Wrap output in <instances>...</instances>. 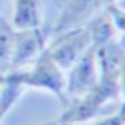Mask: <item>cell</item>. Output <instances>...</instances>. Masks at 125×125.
Wrapping results in <instances>:
<instances>
[{
    "instance_id": "1",
    "label": "cell",
    "mask_w": 125,
    "mask_h": 125,
    "mask_svg": "<svg viewBox=\"0 0 125 125\" xmlns=\"http://www.w3.org/2000/svg\"><path fill=\"white\" fill-rule=\"evenodd\" d=\"M19 79L24 83L26 88H39L48 90L61 101V105H66V74L57 66V62L52 59L48 50H44L28 68L15 70Z\"/></svg>"
},
{
    "instance_id": "2",
    "label": "cell",
    "mask_w": 125,
    "mask_h": 125,
    "mask_svg": "<svg viewBox=\"0 0 125 125\" xmlns=\"http://www.w3.org/2000/svg\"><path fill=\"white\" fill-rule=\"evenodd\" d=\"M90 46H92L90 33L83 26V28H75V30L53 33L48 41L46 50L52 55V59L57 62V66L62 72H66Z\"/></svg>"
},
{
    "instance_id": "3",
    "label": "cell",
    "mask_w": 125,
    "mask_h": 125,
    "mask_svg": "<svg viewBox=\"0 0 125 125\" xmlns=\"http://www.w3.org/2000/svg\"><path fill=\"white\" fill-rule=\"evenodd\" d=\"M118 99L110 90H107L103 85H96L92 90L81 96L77 99H72L62 107V114L57 120L61 125H72V123H88L98 116V112L103 109V105L109 101Z\"/></svg>"
},
{
    "instance_id": "4",
    "label": "cell",
    "mask_w": 125,
    "mask_h": 125,
    "mask_svg": "<svg viewBox=\"0 0 125 125\" xmlns=\"http://www.w3.org/2000/svg\"><path fill=\"white\" fill-rule=\"evenodd\" d=\"M64 74H66V86H64L66 103L81 98L88 90H92L98 85V79H99L96 46H90Z\"/></svg>"
},
{
    "instance_id": "5",
    "label": "cell",
    "mask_w": 125,
    "mask_h": 125,
    "mask_svg": "<svg viewBox=\"0 0 125 125\" xmlns=\"http://www.w3.org/2000/svg\"><path fill=\"white\" fill-rule=\"evenodd\" d=\"M52 31L44 26L31 30H15L13 35V55H11V70L28 68L48 46Z\"/></svg>"
},
{
    "instance_id": "6",
    "label": "cell",
    "mask_w": 125,
    "mask_h": 125,
    "mask_svg": "<svg viewBox=\"0 0 125 125\" xmlns=\"http://www.w3.org/2000/svg\"><path fill=\"white\" fill-rule=\"evenodd\" d=\"M101 8H103L101 0H66L61 6V13H59L55 24L50 28L52 35L86 26V22Z\"/></svg>"
},
{
    "instance_id": "7",
    "label": "cell",
    "mask_w": 125,
    "mask_h": 125,
    "mask_svg": "<svg viewBox=\"0 0 125 125\" xmlns=\"http://www.w3.org/2000/svg\"><path fill=\"white\" fill-rule=\"evenodd\" d=\"M11 26L15 30H31L42 26V9L41 0H11Z\"/></svg>"
},
{
    "instance_id": "8",
    "label": "cell",
    "mask_w": 125,
    "mask_h": 125,
    "mask_svg": "<svg viewBox=\"0 0 125 125\" xmlns=\"http://www.w3.org/2000/svg\"><path fill=\"white\" fill-rule=\"evenodd\" d=\"M26 86L24 83L19 79L15 70H9L8 74H4L2 77V85H0V120L4 121L6 114L17 105L22 94L26 92Z\"/></svg>"
},
{
    "instance_id": "9",
    "label": "cell",
    "mask_w": 125,
    "mask_h": 125,
    "mask_svg": "<svg viewBox=\"0 0 125 125\" xmlns=\"http://www.w3.org/2000/svg\"><path fill=\"white\" fill-rule=\"evenodd\" d=\"M86 30L90 33V39H92V46H103V44L110 42V41L116 39V30L112 26V20H110L109 13H107L105 6L99 9L92 19L86 22Z\"/></svg>"
},
{
    "instance_id": "10",
    "label": "cell",
    "mask_w": 125,
    "mask_h": 125,
    "mask_svg": "<svg viewBox=\"0 0 125 125\" xmlns=\"http://www.w3.org/2000/svg\"><path fill=\"white\" fill-rule=\"evenodd\" d=\"M13 35H15V28H13L11 22L0 13V74L2 75L11 70Z\"/></svg>"
},
{
    "instance_id": "11",
    "label": "cell",
    "mask_w": 125,
    "mask_h": 125,
    "mask_svg": "<svg viewBox=\"0 0 125 125\" xmlns=\"http://www.w3.org/2000/svg\"><path fill=\"white\" fill-rule=\"evenodd\" d=\"M107 13H109L110 20H112V26L116 30L118 35L125 33V8L121 6V2H114V4L105 6Z\"/></svg>"
},
{
    "instance_id": "12",
    "label": "cell",
    "mask_w": 125,
    "mask_h": 125,
    "mask_svg": "<svg viewBox=\"0 0 125 125\" xmlns=\"http://www.w3.org/2000/svg\"><path fill=\"white\" fill-rule=\"evenodd\" d=\"M88 123L90 125H125V107L121 105V109L114 116H107V118H101V120H92Z\"/></svg>"
},
{
    "instance_id": "13",
    "label": "cell",
    "mask_w": 125,
    "mask_h": 125,
    "mask_svg": "<svg viewBox=\"0 0 125 125\" xmlns=\"http://www.w3.org/2000/svg\"><path fill=\"white\" fill-rule=\"evenodd\" d=\"M120 98H121V105L125 107V61L120 68Z\"/></svg>"
},
{
    "instance_id": "14",
    "label": "cell",
    "mask_w": 125,
    "mask_h": 125,
    "mask_svg": "<svg viewBox=\"0 0 125 125\" xmlns=\"http://www.w3.org/2000/svg\"><path fill=\"white\" fill-rule=\"evenodd\" d=\"M103 6H109V4H114V2H121V0H101Z\"/></svg>"
},
{
    "instance_id": "15",
    "label": "cell",
    "mask_w": 125,
    "mask_h": 125,
    "mask_svg": "<svg viewBox=\"0 0 125 125\" xmlns=\"http://www.w3.org/2000/svg\"><path fill=\"white\" fill-rule=\"evenodd\" d=\"M8 2V0H0V11H2V8H4V4Z\"/></svg>"
},
{
    "instance_id": "16",
    "label": "cell",
    "mask_w": 125,
    "mask_h": 125,
    "mask_svg": "<svg viewBox=\"0 0 125 125\" xmlns=\"http://www.w3.org/2000/svg\"><path fill=\"white\" fill-rule=\"evenodd\" d=\"M55 2H57V4H61V6H62V4H64V2H66V0H55Z\"/></svg>"
},
{
    "instance_id": "17",
    "label": "cell",
    "mask_w": 125,
    "mask_h": 125,
    "mask_svg": "<svg viewBox=\"0 0 125 125\" xmlns=\"http://www.w3.org/2000/svg\"><path fill=\"white\" fill-rule=\"evenodd\" d=\"M72 125H90V123H72Z\"/></svg>"
},
{
    "instance_id": "18",
    "label": "cell",
    "mask_w": 125,
    "mask_h": 125,
    "mask_svg": "<svg viewBox=\"0 0 125 125\" xmlns=\"http://www.w3.org/2000/svg\"><path fill=\"white\" fill-rule=\"evenodd\" d=\"M2 77H4V75H2V74H0V85H2Z\"/></svg>"
},
{
    "instance_id": "19",
    "label": "cell",
    "mask_w": 125,
    "mask_h": 125,
    "mask_svg": "<svg viewBox=\"0 0 125 125\" xmlns=\"http://www.w3.org/2000/svg\"><path fill=\"white\" fill-rule=\"evenodd\" d=\"M0 125H2V120H0Z\"/></svg>"
},
{
    "instance_id": "20",
    "label": "cell",
    "mask_w": 125,
    "mask_h": 125,
    "mask_svg": "<svg viewBox=\"0 0 125 125\" xmlns=\"http://www.w3.org/2000/svg\"><path fill=\"white\" fill-rule=\"evenodd\" d=\"M55 125H61V123H55Z\"/></svg>"
}]
</instances>
